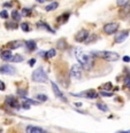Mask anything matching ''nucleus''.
<instances>
[{
  "label": "nucleus",
  "mask_w": 130,
  "mask_h": 133,
  "mask_svg": "<svg viewBox=\"0 0 130 133\" xmlns=\"http://www.w3.org/2000/svg\"><path fill=\"white\" fill-rule=\"evenodd\" d=\"M22 107H23V109H30V104L26 103V102H24V103L22 104Z\"/></svg>",
  "instance_id": "4c0bfd02"
},
{
  "label": "nucleus",
  "mask_w": 130,
  "mask_h": 133,
  "mask_svg": "<svg viewBox=\"0 0 130 133\" xmlns=\"http://www.w3.org/2000/svg\"><path fill=\"white\" fill-rule=\"evenodd\" d=\"M82 66L79 64H74L70 68V76L75 79H81L82 78Z\"/></svg>",
  "instance_id": "423d86ee"
},
{
  "label": "nucleus",
  "mask_w": 130,
  "mask_h": 133,
  "mask_svg": "<svg viewBox=\"0 0 130 133\" xmlns=\"http://www.w3.org/2000/svg\"><path fill=\"white\" fill-rule=\"evenodd\" d=\"M7 26H8V28H10V29H16V28H17V24H15V23H10V24H7Z\"/></svg>",
  "instance_id": "e433bc0d"
},
{
  "label": "nucleus",
  "mask_w": 130,
  "mask_h": 133,
  "mask_svg": "<svg viewBox=\"0 0 130 133\" xmlns=\"http://www.w3.org/2000/svg\"><path fill=\"white\" fill-rule=\"evenodd\" d=\"M97 38H98V36H97V35H92V36H90V37L88 36V38L84 40V43L85 44H91L92 41H96Z\"/></svg>",
  "instance_id": "5701e85b"
},
{
  "label": "nucleus",
  "mask_w": 130,
  "mask_h": 133,
  "mask_svg": "<svg viewBox=\"0 0 130 133\" xmlns=\"http://www.w3.org/2000/svg\"><path fill=\"white\" fill-rule=\"evenodd\" d=\"M0 56H1V59L2 60H5V61H9L10 60V57L13 56V54H12V52L9 51V49H6V51H2L1 52V54H0Z\"/></svg>",
  "instance_id": "dca6fc26"
},
{
  "label": "nucleus",
  "mask_w": 130,
  "mask_h": 133,
  "mask_svg": "<svg viewBox=\"0 0 130 133\" xmlns=\"http://www.w3.org/2000/svg\"><path fill=\"white\" fill-rule=\"evenodd\" d=\"M104 32L106 35H113L119 30V23L116 22H110V23H106L103 28Z\"/></svg>",
  "instance_id": "20e7f679"
},
{
  "label": "nucleus",
  "mask_w": 130,
  "mask_h": 133,
  "mask_svg": "<svg viewBox=\"0 0 130 133\" xmlns=\"http://www.w3.org/2000/svg\"><path fill=\"white\" fill-rule=\"evenodd\" d=\"M71 95L82 96V98H88V99H97L99 96V94L95 90H88L85 92H81V93H71Z\"/></svg>",
  "instance_id": "39448f33"
},
{
  "label": "nucleus",
  "mask_w": 130,
  "mask_h": 133,
  "mask_svg": "<svg viewBox=\"0 0 130 133\" xmlns=\"http://www.w3.org/2000/svg\"><path fill=\"white\" fill-rule=\"evenodd\" d=\"M36 1L40 2V4H43V2H46V0H36Z\"/></svg>",
  "instance_id": "c03bdc74"
},
{
  "label": "nucleus",
  "mask_w": 130,
  "mask_h": 133,
  "mask_svg": "<svg viewBox=\"0 0 130 133\" xmlns=\"http://www.w3.org/2000/svg\"><path fill=\"white\" fill-rule=\"evenodd\" d=\"M5 103L7 104V106H9V107H12V108H20V103H18V101L16 100L14 96H7L6 100H5Z\"/></svg>",
  "instance_id": "f8f14e48"
},
{
  "label": "nucleus",
  "mask_w": 130,
  "mask_h": 133,
  "mask_svg": "<svg viewBox=\"0 0 130 133\" xmlns=\"http://www.w3.org/2000/svg\"><path fill=\"white\" fill-rule=\"evenodd\" d=\"M55 54H57V51L54 48H51L48 52H45V56L44 59H51V57H54Z\"/></svg>",
  "instance_id": "6ab92c4d"
},
{
  "label": "nucleus",
  "mask_w": 130,
  "mask_h": 133,
  "mask_svg": "<svg viewBox=\"0 0 130 133\" xmlns=\"http://www.w3.org/2000/svg\"><path fill=\"white\" fill-rule=\"evenodd\" d=\"M36 99L38 100V101H41V102H45V101H47V96L45 95V94H36Z\"/></svg>",
  "instance_id": "b1692460"
},
{
  "label": "nucleus",
  "mask_w": 130,
  "mask_h": 133,
  "mask_svg": "<svg viewBox=\"0 0 130 133\" xmlns=\"http://www.w3.org/2000/svg\"><path fill=\"white\" fill-rule=\"evenodd\" d=\"M75 56L77 61H78V64L82 66V69L84 70H91L95 65V61H93V55L92 53L84 51L81 47H77L75 49Z\"/></svg>",
  "instance_id": "f257e3e1"
},
{
  "label": "nucleus",
  "mask_w": 130,
  "mask_h": 133,
  "mask_svg": "<svg viewBox=\"0 0 130 133\" xmlns=\"http://www.w3.org/2000/svg\"><path fill=\"white\" fill-rule=\"evenodd\" d=\"M112 87H113V84H112V83H106V84H105L101 88H104V90H107V91H108V90H112Z\"/></svg>",
  "instance_id": "473e14b6"
},
{
  "label": "nucleus",
  "mask_w": 130,
  "mask_h": 133,
  "mask_svg": "<svg viewBox=\"0 0 130 133\" xmlns=\"http://www.w3.org/2000/svg\"><path fill=\"white\" fill-rule=\"evenodd\" d=\"M92 55L100 57L103 60L106 61H117L120 59V55L116 52H112V51H103V52H92Z\"/></svg>",
  "instance_id": "f03ea898"
},
{
  "label": "nucleus",
  "mask_w": 130,
  "mask_h": 133,
  "mask_svg": "<svg viewBox=\"0 0 130 133\" xmlns=\"http://www.w3.org/2000/svg\"><path fill=\"white\" fill-rule=\"evenodd\" d=\"M24 101H26V103H31V104H39V101H34V100L31 99H27V98H23Z\"/></svg>",
  "instance_id": "7c9ffc66"
},
{
  "label": "nucleus",
  "mask_w": 130,
  "mask_h": 133,
  "mask_svg": "<svg viewBox=\"0 0 130 133\" xmlns=\"http://www.w3.org/2000/svg\"><path fill=\"white\" fill-rule=\"evenodd\" d=\"M37 26H39V28H45L46 30H47V31H49L51 33H54V30H52V28L48 25L47 23H45V22H39V23H37Z\"/></svg>",
  "instance_id": "412c9836"
},
{
  "label": "nucleus",
  "mask_w": 130,
  "mask_h": 133,
  "mask_svg": "<svg viewBox=\"0 0 130 133\" xmlns=\"http://www.w3.org/2000/svg\"><path fill=\"white\" fill-rule=\"evenodd\" d=\"M4 6L5 7H12L13 4H12V2H6V4H4Z\"/></svg>",
  "instance_id": "a19ab883"
},
{
  "label": "nucleus",
  "mask_w": 130,
  "mask_h": 133,
  "mask_svg": "<svg viewBox=\"0 0 130 133\" xmlns=\"http://www.w3.org/2000/svg\"><path fill=\"white\" fill-rule=\"evenodd\" d=\"M88 36H89V31H88L86 29L79 30L75 36V40L77 41V43H84V40L88 38Z\"/></svg>",
  "instance_id": "0eeeda50"
},
{
  "label": "nucleus",
  "mask_w": 130,
  "mask_h": 133,
  "mask_svg": "<svg viewBox=\"0 0 130 133\" xmlns=\"http://www.w3.org/2000/svg\"><path fill=\"white\" fill-rule=\"evenodd\" d=\"M24 43H22L20 40H14V41H10V43H8V47H9L10 49H16V48H20L21 46H23Z\"/></svg>",
  "instance_id": "4468645a"
},
{
  "label": "nucleus",
  "mask_w": 130,
  "mask_h": 133,
  "mask_svg": "<svg viewBox=\"0 0 130 133\" xmlns=\"http://www.w3.org/2000/svg\"><path fill=\"white\" fill-rule=\"evenodd\" d=\"M5 90H6V86H5V83L0 80V91H5Z\"/></svg>",
  "instance_id": "c9c22d12"
},
{
  "label": "nucleus",
  "mask_w": 130,
  "mask_h": 133,
  "mask_svg": "<svg viewBox=\"0 0 130 133\" xmlns=\"http://www.w3.org/2000/svg\"><path fill=\"white\" fill-rule=\"evenodd\" d=\"M21 29L23 30L24 32H28V31H30V26H29V24L26 23V22H23V23H21Z\"/></svg>",
  "instance_id": "c85d7f7f"
},
{
  "label": "nucleus",
  "mask_w": 130,
  "mask_h": 133,
  "mask_svg": "<svg viewBox=\"0 0 130 133\" xmlns=\"http://www.w3.org/2000/svg\"><path fill=\"white\" fill-rule=\"evenodd\" d=\"M75 106H76V107H81L82 103H81V102H75Z\"/></svg>",
  "instance_id": "79ce46f5"
},
{
  "label": "nucleus",
  "mask_w": 130,
  "mask_h": 133,
  "mask_svg": "<svg viewBox=\"0 0 130 133\" xmlns=\"http://www.w3.org/2000/svg\"><path fill=\"white\" fill-rule=\"evenodd\" d=\"M31 78L36 83H46L47 82V75L44 71V69L40 66V68L34 70V72L31 75Z\"/></svg>",
  "instance_id": "7ed1b4c3"
},
{
  "label": "nucleus",
  "mask_w": 130,
  "mask_h": 133,
  "mask_svg": "<svg viewBox=\"0 0 130 133\" xmlns=\"http://www.w3.org/2000/svg\"><path fill=\"white\" fill-rule=\"evenodd\" d=\"M116 133H130V131H119Z\"/></svg>",
  "instance_id": "37998d69"
},
{
  "label": "nucleus",
  "mask_w": 130,
  "mask_h": 133,
  "mask_svg": "<svg viewBox=\"0 0 130 133\" xmlns=\"http://www.w3.org/2000/svg\"><path fill=\"white\" fill-rule=\"evenodd\" d=\"M130 15V5H126L120 9V16L121 17H127Z\"/></svg>",
  "instance_id": "ddd939ff"
},
{
  "label": "nucleus",
  "mask_w": 130,
  "mask_h": 133,
  "mask_svg": "<svg viewBox=\"0 0 130 133\" xmlns=\"http://www.w3.org/2000/svg\"><path fill=\"white\" fill-rule=\"evenodd\" d=\"M58 6H59V4H58L57 1H53V2H51V4H48L45 9H46V12H51V10H53V9H57Z\"/></svg>",
  "instance_id": "a211bd4d"
},
{
  "label": "nucleus",
  "mask_w": 130,
  "mask_h": 133,
  "mask_svg": "<svg viewBox=\"0 0 130 133\" xmlns=\"http://www.w3.org/2000/svg\"><path fill=\"white\" fill-rule=\"evenodd\" d=\"M28 94V91L24 90V88H18L17 90V95L20 96V98H26Z\"/></svg>",
  "instance_id": "a878e982"
},
{
  "label": "nucleus",
  "mask_w": 130,
  "mask_h": 133,
  "mask_svg": "<svg viewBox=\"0 0 130 133\" xmlns=\"http://www.w3.org/2000/svg\"><path fill=\"white\" fill-rule=\"evenodd\" d=\"M69 16H70V14H69V13H67V14L65 13V14H62V15H60L59 17L57 18V21L60 22V23H61V22H66L69 18Z\"/></svg>",
  "instance_id": "4be33fe9"
},
{
  "label": "nucleus",
  "mask_w": 130,
  "mask_h": 133,
  "mask_svg": "<svg viewBox=\"0 0 130 133\" xmlns=\"http://www.w3.org/2000/svg\"><path fill=\"white\" fill-rule=\"evenodd\" d=\"M52 88H53V92H54V94H55V96H57V98H59L63 102H67V98H66V96L62 94V92L60 91V88L58 87V85L55 84L54 82H52Z\"/></svg>",
  "instance_id": "1a4fd4ad"
},
{
  "label": "nucleus",
  "mask_w": 130,
  "mask_h": 133,
  "mask_svg": "<svg viewBox=\"0 0 130 133\" xmlns=\"http://www.w3.org/2000/svg\"><path fill=\"white\" fill-rule=\"evenodd\" d=\"M57 47L59 49H65L66 47H67V41H66L65 39H59L57 43Z\"/></svg>",
  "instance_id": "aec40b11"
},
{
  "label": "nucleus",
  "mask_w": 130,
  "mask_h": 133,
  "mask_svg": "<svg viewBox=\"0 0 130 133\" xmlns=\"http://www.w3.org/2000/svg\"><path fill=\"white\" fill-rule=\"evenodd\" d=\"M30 14H31V10L28 9V8H23L22 13H21V16H29Z\"/></svg>",
  "instance_id": "c756f323"
},
{
  "label": "nucleus",
  "mask_w": 130,
  "mask_h": 133,
  "mask_svg": "<svg viewBox=\"0 0 130 133\" xmlns=\"http://www.w3.org/2000/svg\"><path fill=\"white\" fill-rule=\"evenodd\" d=\"M35 63H36V60H35V59H31V60L29 61V64L31 65V66H34V65H35Z\"/></svg>",
  "instance_id": "ea45409f"
},
{
  "label": "nucleus",
  "mask_w": 130,
  "mask_h": 133,
  "mask_svg": "<svg viewBox=\"0 0 130 133\" xmlns=\"http://www.w3.org/2000/svg\"><path fill=\"white\" fill-rule=\"evenodd\" d=\"M24 45H26V47L29 49L30 52L35 51V49L37 48V44H36V41H34V40H28V41L24 43Z\"/></svg>",
  "instance_id": "2eb2a0df"
},
{
  "label": "nucleus",
  "mask_w": 130,
  "mask_h": 133,
  "mask_svg": "<svg viewBox=\"0 0 130 133\" xmlns=\"http://www.w3.org/2000/svg\"><path fill=\"white\" fill-rule=\"evenodd\" d=\"M10 62H15V63H18V62H23L24 61V57L22 56V55H14V56L10 57Z\"/></svg>",
  "instance_id": "f3484780"
},
{
  "label": "nucleus",
  "mask_w": 130,
  "mask_h": 133,
  "mask_svg": "<svg viewBox=\"0 0 130 133\" xmlns=\"http://www.w3.org/2000/svg\"><path fill=\"white\" fill-rule=\"evenodd\" d=\"M97 107H98V109L99 110H101V111H108V107L106 106V104H104V103H101V102H98L97 103Z\"/></svg>",
  "instance_id": "393cba45"
},
{
  "label": "nucleus",
  "mask_w": 130,
  "mask_h": 133,
  "mask_svg": "<svg viewBox=\"0 0 130 133\" xmlns=\"http://www.w3.org/2000/svg\"><path fill=\"white\" fill-rule=\"evenodd\" d=\"M123 61H124V62H130V56H128V55L123 56Z\"/></svg>",
  "instance_id": "58836bf2"
},
{
  "label": "nucleus",
  "mask_w": 130,
  "mask_h": 133,
  "mask_svg": "<svg viewBox=\"0 0 130 133\" xmlns=\"http://www.w3.org/2000/svg\"><path fill=\"white\" fill-rule=\"evenodd\" d=\"M124 85H126L127 88H129V90H130V76H128L126 78V80H124Z\"/></svg>",
  "instance_id": "f704fd0d"
},
{
  "label": "nucleus",
  "mask_w": 130,
  "mask_h": 133,
  "mask_svg": "<svg viewBox=\"0 0 130 133\" xmlns=\"http://www.w3.org/2000/svg\"><path fill=\"white\" fill-rule=\"evenodd\" d=\"M26 133H48L46 130L41 129L39 126H34V125H29L26 127Z\"/></svg>",
  "instance_id": "9b49d317"
},
{
  "label": "nucleus",
  "mask_w": 130,
  "mask_h": 133,
  "mask_svg": "<svg viewBox=\"0 0 130 133\" xmlns=\"http://www.w3.org/2000/svg\"><path fill=\"white\" fill-rule=\"evenodd\" d=\"M0 17H1V18H8L7 10H1V12H0Z\"/></svg>",
  "instance_id": "72a5a7b5"
},
{
  "label": "nucleus",
  "mask_w": 130,
  "mask_h": 133,
  "mask_svg": "<svg viewBox=\"0 0 130 133\" xmlns=\"http://www.w3.org/2000/svg\"><path fill=\"white\" fill-rule=\"evenodd\" d=\"M129 1L130 0H116V5L120 7H123V6H126V5H128Z\"/></svg>",
  "instance_id": "cd10ccee"
},
{
  "label": "nucleus",
  "mask_w": 130,
  "mask_h": 133,
  "mask_svg": "<svg viewBox=\"0 0 130 133\" xmlns=\"http://www.w3.org/2000/svg\"><path fill=\"white\" fill-rule=\"evenodd\" d=\"M129 36V31L128 30H122L121 32H119L116 36H115V43L120 44V43H123L124 40L128 38Z\"/></svg>",
  "instance_id": "9d476101"
},
{
  "label": "nucleus",
  "mask_w": 130,
  "mask_h": 133,
  "mask_svg": "<svg viewBox=\"0 0 130 133\" xmlns=\"http://www.w3.org/2000/svg\"><path fill=\"white\" fill-rule=\"evenodd\" d=\"M99 94H100L101 96H113V93L108 92V91H101Z\"/></svg>",
  "instance_id": "2f4dec72"
},
{
  "label": "nucleus",
  "mask_w": 130,
  "mask_h": 133,
  "mask_svg": "<svg viewBox=\"0 0 130 133\" xmlns=\"http://www.w3.org/2000/svg\"><path fill=\"white\" fill-rule=\"evenodd\" d=\"M12 17L14 18V21H20L21 20V14L17 10H13L12 12Z\"/></svg>",
  "instance_id": "bb28decb"
},
{
  "label": "nucleus",
  "mask_w": 130,
  "mask_h": 133,
  "mask_svg": "<svg viewBox=\"0 0 130 133\" xmlns=\"http://www.w3.org/2000/svg\"><path fill=\"white\" fill-rule=\"evenodd\" d=\"M0 72L4 74V75H15L16 69L10 64H4V65L0 66Z\"/></svg>",
  "instance_id": "6e6552de"
}]
</instances>
